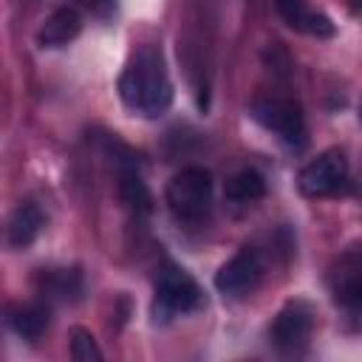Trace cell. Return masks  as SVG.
<instances>
[{
  "instance_id": "cell-4",
  "label": "cell",
  "mask_w": 362,
  "mask_h": 362,
  "mask_svg": "<svg viewBox=\"0 0 362 362\" xmlns=\"http://www.w3.org/2000/svg\"><path fill=\"white\" fill-rule=\"evenodd\" d=\"M252 119L257 124H263L266 130L277 133L294 150H300L305 144V119H303L300 105L291 99H277V96L257 99L252 105Z\"/></svg>"
},
{
  "instance_id": "cell-5",
  "label": "cell",
  "mask_w": 362,
  "mask_h": 362,
  "mask_svg": "<svg viewBox=\"0 0 362 362\" xmlns=\"http://www.w3.org/2000/svg\"><path fill=\"white\" fill-rule=\"evenodd\" d=\"M311 334H314V308L305 300H288L277 311V317H274V322L269 328L272 345L277 351H283V354L303 351L308 345Z\"/></svg>"
},
{
  "instance_id": "cell-1",
  "label": "cell",
  "mask_w": 362,
  "mask_h": 362,
  "mask_svg": "<svg viewBox=\"0 0 362 362\" xmlns=\"http://www.w3.org/2000/svg\"><path fill=\"white\" fill-rule=\"evenodd\" d=\"M119 96L127 110L144 119H158L170 110L173 82H170V71H167V62L158 45L144 42L130 54L119 76Z\"/></svg>"
},
{
  "instance_id": "cell-13",
  "label": "cell",
  "mask_w": 362,
  "mask_h": 362,
  "mask_svg": "<svg viewBox=\"0 0 362 362\" xmlns=\"http://www.w3.org/2000/svg\"><path fill=\"white\" fill-rule=\"evenodd\" d=\"M119 198L124 206L136 215H150L153 212V195L136 167H122L119 170Z\"/></svg>"
},
{
  "instance_id": "cell-3",
  "label": "cell",
  "mask_w": 362,
  "mask_h": 362,
  "mask_svg": "<svg viewBox=\"0 0 362 362\" xmlns=\"http://www.w3.org/2000/svg\"><path fill=\"white\" fill-rule=\"evenodd\" d=\"M204 303V291L195 283V277L175 266V263H164L158 272V283H156V320H170L175 314H189Z\"/></svg>"
},
{
  "instance_id": "cell-6",
  "label": "cell",
  "mask_w": 362,
  "mask_h": 362,
  "mask_svg": "<svg viewBox=\"0 0 362 362\" xmlns=\"http://www.w3.org/2000/svg\"><path fill=\"white\" fill-rule=\"evenodd\" d=\"M345 181H348V158L337 147H331V150L320 153L317 158H311L297 175V187L308 198L334 195V192H339V187Z\"/></svg>"
},
{
  "instance_id": "cell-8",
  "label": "cell",
  "mask_w": 362,
  "mask_h": 362,
  "mask_svg": "<svg viewBox=\"0 0 362 362\" xmlns=\"http://www.w3.org/2000/svg\"><path fill=\"white\" fill-rule=\"evenodd\" d=\"M331 291H334L337 305L348 308L351 314L359 311V303H362V257H359L356 246H351L337 260V266L331 272Z\"/></svg>"
},
{
  "instance_id": "cell-12",
  "label": "cell",
  "mask_w": 362,
  "mask_h": 362,
  "mask_svg": "<svg viewBox=\"0 0 362 362\" xmlns=\"http://www.w3.org/2000/svg\"><path fill=\"white\" fill-rule=\"evenodd\" d=\"M48 320H51V311L45 303H17L6 308V322L11 325L14 334L25 339H37L48 328Z\"/></svg>"
},
{
  "instance_id": "cell-10",
  "label": "cell",
  "mask_w": 362,
  "mask_h": 362,
  "mask_svg": "<svg viewBox=\"0 0 362 362\" xmlns=\"http://www.w3.org/2000/svg\"><path fill=\"white\" fill-rule=\"evenodd\" d=\"M274 6H277V14L286 20V25L294 31H303L311 37H334L337 31L331 17L308 8L303 0H274Z\"/></svg>"
},
{
  "instance_id": "cell-2",
  "label": "cell",
  "mask_w": 362,
  "mask_h": 362,
  "mask_svg": "<svg viewBox=\"0 0 362 362\" xmlns=\"http://www.w3.org/2000/svg\"><path fill=\"white\" fill-rule=\"evenodd\" d=\"M167 206L181 223H201L212 206V173L204 167H184L167 184Z\"/></svg>"
},
{
  "instance_id": "cell-16",
  "label": "cell",
  "mask_w": 362,
  "mask_h": 362,
  "mask_svg": "<svg viewBox=\"0 0 362 362\" xmlns=\"http://www.w3.org/2000/svg\"><path fill=\"white\" fill-rule=\"evenodd\" d=\"M71 356L76 362H99L102 359V351L88 328H79V325L71 328Z\"/></svg>"
},
{
  "instance_id": "cell-17",
  "label": "cell",
  "mask_w": 362,
  "mask_h": 362,
  "mask_svg": "<svg viewBox=\"0 0 362 362\" xmlns=\"http://www.w3.org/2000/svg\"><path fill=\"white\" fill-rule=\"evenodd\" d=\"M93 17H99V20H110L113 14H116V0H79Z\"/></svg>"
},
{
  "instance_id": "cell-7",
  "label": "cell",
  "mask_w": 362,
  "mask_h": 362,
  "mask_svg": "<svg viewBox=\"0 0 362 362\" xmlns=\"http://www.w3.org/2000/svg\"><path fill=\"white\" fill-rule=\"evenodd\" d=\"M263 277V257L257 249L243 246L235 257H229L218 274H215V288L226 297H246L249 291L257 288Z\"/></svg>"
},
{
  "instance_id": "cell-15",
  "label": "cell",
  "mask_w": 362,
  "mask_h": 362,
  "mask_svg": "<svg viewBox=\"0 0 362 362\" xmlns=\"http://www.w3.org/2000/svg\"><path fill=\"white\" fill-rule=\"evenodd\" d=\"M40 283H42L45 297L68 300V303H76V300L82 297V277H79V272H74V269L45 272V274L40 277Z\"/></svg>"
},
{
  "instance_id": "cell-14",
  "label": "cell",
  "mask_w": 362,
  "mask_h": 362,
  "mask_svg": "<svg viewBox=\"0 0 362 362\" xmlns=\"http://www.w3.org/2000/svg\"><path fill=\"white\" fill-rule=\"evenodd\" d=\"M226 201L232 204H255L266 195V181L257 170H240L226 181Z\"/></svg>"
},
{
  "instance_id": "cell-11",
  "label": "cell",
  "mask_w": 362,
  "mask_h": 362,
  "mask_svg": "<svg viewBox=\"0 0 362 362\" xmlns=\"http://www.w3.org/2000/svg\"><path fill=\"white\" fill-rule=\"evenodd\" d=\"M42 229V209L34 204V201H23L11 218H8V226H6V238L14 249H25L28 243H34V238L40 235Z\"/></svg>"
},
{
  "instance_id": "cell-9",
  "label": "cell",
  "mask_w": 362,
  "mask_h": 362,
  "mask_svg": "<svg viewBox=\"0 0 362 362\" xmlns=\"http://www.w3.org/2000/svg\"><path fill=\"white\" fill-rule=\"evenodd\" d=\"M82 31V14L74 6H62L45 17V23L37 31V42L42 48H62L74 42Z\"/></svg>"
}]
</instances>
